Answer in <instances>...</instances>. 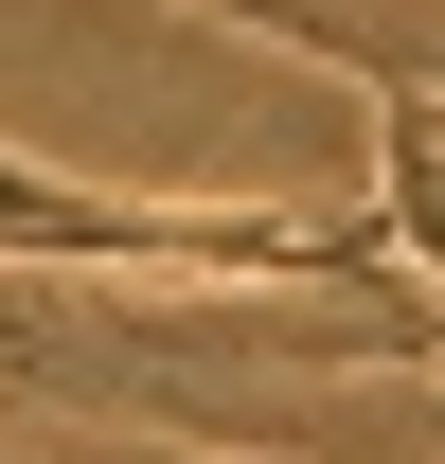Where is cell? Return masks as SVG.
I'll use <instances>...</instances> for the list:
<instances>
[{
    "label": "cell",
    "instance_id": "cell-1",
    "mask_svg": "<svg viewBox=\"0 0 445 464\" xmlns=\"http://www.w3.org/2000/svg\"><path fill=\"white\" fill-rule=\"evenodd\" d=\"M374 232H392V268H410L428 322H445V90L428 72L374 90Z\"/></svg>",
    "mask_w": 445,
    "mask_h": 464
},
{
    "label": "cell",
    "instance_id": "cell-2",
    "mask_svg": "<svg viewBox=\"0 0 445 464\" xmlns=\"http://www.w3.org/2000/svg\"><path fill=\"white\" fill-rule=\"evenodd\" d=\"M428 357H445V340H428Z\"/></svg>",
    "mask_w": 445,
    "mask_h": 464
}]
</instances>
